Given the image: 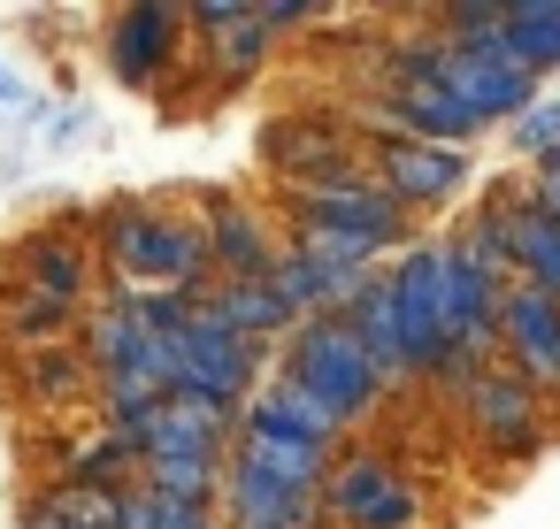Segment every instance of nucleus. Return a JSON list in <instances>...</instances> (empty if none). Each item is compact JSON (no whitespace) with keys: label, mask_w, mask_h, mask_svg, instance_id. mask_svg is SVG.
<instances>
[{"label":"nucleus","mask_w":560,"mask_h":529,"mask_svg":"<svg viewBox=\"0 0 560 529\" xmlns=\"http://www.w3.org/2000/svg\"><path fill=\"white\" fill-rule=\"evenodd\" d=\"M392 78H415V85H438L468 124H491V116H522L537 101V78L514 70L506 55H483V47H407L392 55Z\"/></svg>","instance_id":"f257e3e1"},{"label":"nucleus","mask_w":560,"mask_h":529,"mask_svg":"<svg viewBox=\"0 0 560 529\" xmlns=\"http://www.w3.org/2000/svg\"><path fill=\"white\" fill-rule=\"evenodd\" d=\"M399 200L376 185V177H346V185H307L292 192V223H300V246H330V254H353L369 261L376 246L399 238Z\"/></svg>","instance_id":"f03ea898"},{"label":"nucleus","mask_w":560,"mask_h":529,"mask_svg":"<svg viewBox=\"0 0 560 529\" xmlns=\"http://www.w3.org/2000/svg\"><path fill=\"white\" fill-rule=\"evenodd\" d=\"M284 384H300L330 422L369 414V399L384 391L376 368H369V353H361V338H353L338 315H315V322L292 338V368H284Z\"/></svg>","instance_id":"7ed1b4c3"},{"label":"nucleus","mask_w":560,"mask_h":529,"mask_svg":"<svg viewBox=\"0 0 560 529\" xmlns=\"http://www.w3.org/2000/svg\"><path fill=\"white\" fill-rule=\"evenodd\" d=\"M108 254H116V269L139 277V284H177V292H192V277H208L200 231H185V223H170V215H154V208H116Z\"/></svg>","instance_id":"20e7f679"},{"label":"nucleus","mask_w":560,"mask_h":529,"mask_svg":"<svg viewBox=\"0 0 560 529\" xmlns=\"http://www.w3.org/2000/svg\"><path fill=\"white\" fill-rule=\"evenodd\" d=\"M246 376H254V345H246L238 330H223L208 307L170 338V391L208 399V407H231V399L246 391Z\"/></svg>","instance_id":"39448f33"},{"label":"nucleus","mask_w":560,"mask_h":529,"mask_svg":"<svg viewBox=\"0 0 560 529\" xmlns=\"http://www.w3.org/2000/svg\"><path fill=\"white\" fill-rule=\"evenodd\" d=\"M491 345H506V368L529 391H552L560 384V299L537 284H506L491 307Z\"/></svg>","instance_id":"423d86ee"},{"label":"nucleus","mask_w":560,"mask_h":529,"mask_svg":"<svg viewBox=\"0 0 560 529\" xmlns=\"http://www.w3.org/2000/svg\"><path fill=\"white\" fill-rule=\"evenodd\" d=\"M323 498H330V514L346 529H415V491L399 483L392 460H369V452L338 460L330 483H323Z\"/></svg>","instance_id":"0eeeda50"},{"label":"nucleus","mask_w":560,"mask_h":529,"mask_svg":"<svg viewBox=\"0 0 560 529\" xmlns=\"http://www.w3.org/2000/svg\"><path fill=\"white\" fill-rule=\"evenodd\" d=\"M261 154H269L284 177H300L292 192H307V185H346V177H369V169H361V154H353L338 131H323V116H284V124H269V131H261Z\"/></svg>","instance_id":"6e6552de"},{"label":"nucleus","mask_w":560,"mask_h":529,"mask_svg":"<svg viewBox=\"0 0 560 529\" xmlns=\"http://www.w3.org/2000/svg\"><path fill=\"white\" fill-rule=\"evenodd\" d=\"M468 422L491 452H537L545 422H537V391L514 376V368H483L468 376Z\"/></svg>","instance_id":"1a4fd4ad"},{"label":"nucleus","mask_w":560,"mask_h":529,"mask_svg":"<svg viewBox=\"0 0 560 529\" xmlns=\"http://www.w3.org/2000/svg\"><path fill=\"white\" fill-rule=\"evenodd\" d=\"M269 284H277V299L300 315V307H323V315H338L361 284H369V261H353V254H330V246H292L277 269H269Z\"/></svg>","instance_id":"9d476101"},{"label":"nucleus","mask_w":560,"mask_h":529,"mask_svg":"<svg viewBox=\"0 0 560 529\" xmlns=\"http://www.w3.org/2000/svg\"><path fill=\"white\" fill-rule=\"evenodd\" d=\"M483 231H491V246L506 254L514 284H537V292L560 299V231H552L529 200H499V208L483 215Z\"/></svg>","instance_id":"9b49d317"},{"label":"nucleus","mask_w":560,"mask_h":529,"mask_svg":"<svg viewBox=\"0 0 560 529\" xmlns=\"http://www.w3.org/2000/svg\"><path fill=\"white\" fill-rule=\"evenodd\" d=\"M384 192L399 200V208H430V200H445V192H460V177H468V162H460V146H430V139H384Z\"/></svg>","instance_id":"f8f14e48"},{"label":"nucleus","mask_w":560,"mask_h":529,"mask_svg":"<svg viewBox=\"0 0 560 529\" xmlns=\"http://www.w3.org/2000/svg\"><path fill=\"white\" fill-rule=\"evenodd\" d=\"M384 124H392V139H430V146H460L476 124L438 93V85H415V78H399L392 93H384V108H376Z\"/></svg>","instance_id":"ddd939ff"},{"label":"nucleus","mask_w":560,"mask_h":529,"mask_svg":"<svg viewBox=\"0 0 560 529\" xmlns=\"http://www.w3.org/2000/svg\"><path fill=\"white\" fill-rule=\"evenodd\" d=\"M215 223H208V269H231V284H261L269 269H277V254H269V238H261V223L238 208V200H215L208 208Z\"/></svg>","instance_id":"4468645a"},{"label":"nucleus","mask_w":560,"mask_h":529,"mask_svg":"<svg viewBox=\"0 0 560 529\" xmlns=\"http://www.w3.org/2000/svg\"><path fill=\"white\" fill-rule=\"evenodd\" d=\"M246 430H254V437H284V445H315V452L338 445V422H330L300 384H269V391L246 407Z\"/></svg>","instance_id":"2eb2a0df"},{"label":"nucleus","mask_w":560,"mask_h":529,"mask_svg":"<svg viewBox=\"0 0 560 529\" xmlns=\"http://www.w3.org/2000/svg\"><path fill=\"white\" fill-rule=\"evenodd\" d=\"M491 55H506L514 70H552L560 62V0H506L499 9V47Z\"/></svg>","instance_id":"dca6fc26"},{"label":"nucleus","mask_w":560,"mask_h":529,"mask_svg":"<svg viewBox=\"0 0 560 529\" xmlns=\"http://www.w3.org/2000/svg\"><path fill=\"white\" fill-rule=\"evenodd\" d=\"M223 491H231V529H307L315 521V498L307 491H277V483L246 475L238 460H231Z\"/></svg>","instance_id":"f3484780"},{"label":"nucleus","mask_w":560,"mask_h":529,"mask_svg":"<svg viewBox=\"0 0 560 529\" xmlns=\"http://www.w3.org/2000/svg\"><path fill=\"white\" fill-rule=\"evenodd\" d=\"M24 269H32V299H55V307H78L85 284H93V261H85L78 238H32Z\"/></svg>","instance_id":"a211bd4d"},{"label":"nucleus","mask_w":560,"mask_h":529,"mask_svg":"<svg viewBox=\"0 0 560 529\" xmlns=\"http://www.w3.org/2000/svg\"><path fill=\"white\" fill-rule=\"evenodd\" d=\"M323 460L330 452H315V445H284V437H254L246 430V452H238V468L246 475H261V483H277V491H323Z\"/></svg>","instance_id":"6ab92c4d"},{"label":"nucleus","mask_w":560,"mask_h":529,"mask_svg":"<svg viewBox=\"0 0 560 529\" xmlns=\"http://www.w3.org/2000/svg\"><path fill=\"white\" fill-rule=\"evenodd\" d=\"M170 32H177L170 9H131V16L116 24V70L139 78V85H154L162 62H170Z\"/></svg>","instance_id":"aec40b11"},{"label":"nucleus","mask_w":560,"mask_h":529,"mask_svg":"<svg viewBox=\"0 0 560 529\" xmlns=\"http://www.w3.org/2000/svg\"><path fill=\"white\" fill-rule=\"evenodd\" d=\"M200 307H208V315H215L223 330H238L246 345L292 322V307L277 299V284H269V277H261V284H223V292H215V299H200Z\"/></svg>","instance_id":"412c9836"},{"label":"nucleus","mask_w":560,"mask_h":529,"mask_svg":"<svg viewBox=\"0 0 560 529\" xmlns=\"http://www.w3.org/2000/svg\"><path fill=\"white\" fill-rule=\"evenodd\" d=\"M116 491H93V483H62L55 498H39L32 506V521L24 529H116Z\"/></svg>","instance_id":"4be33fe9"},{"label":"nucleus","mask_w":560,"mask_h":529,"mask_svg":"<svg viewBox=\"0 0 560 529\" xmlns=\"http://www.w3.org/2000/svg\"><path fill=\"white\" fill-rule=\"evenodd\" d=\"M139 483L162 491V498H185V506H208L223 491V460H139Z\"/></svg>","instance_id":"5701e85b"},{"label":"nucleus","mask_w":560,"mask_h":529,"mask_svg":"<svg viewBox=\"0 0 560 529\" xmlns=\"http://www.w3.org/2000/svg\"><path fill=\"white\" fill-rule=\"evenodd\" d=\"M208 55H215V70H223V78H246L254 62H269V24H261L254 9H238L231 24H215Z\"/></svg>","instance_id":"b1692460"},{"label":"nucleus","mask_w":560,"mask_h":529,"mask_svg":"<svg viewBox=\"0 0 560 529\" xmlns=\"http://www.w3.org/2000/svg\"><path fill=\"white\" fill-rule=\"evenodd\" d=\"M116 529H215L208 506H185V498H162V491H131L116 506Z\"/></svg>","instance_id":"393cba45"},{"label":"nucleus","mask_w":560,"mask_h":529,"mask_svg":"<svg viewBox=\"0 0 560 529\" xmlns=\"http://www.w3.org/2000/svg\"><path fill=\"white\" fill-rule=\"evenodd\" d=\"M16 376H24L32 399H62V391L78 384V345H32V353L16 361Z\"/></svg>","instance_id":"a878e982"},{"label":"nucleus","mask_w":560,"mask_h":529,"mask_svg":"<svg viewBox=\"0 0 560 529\" xmlns=\"http://www.w3.org/2000/svg\"><path fill=\"white\" fill-rule=\"evenodd\" d=\"M514 154H529V162H552L560 154V101H529L514 116Z\"/></svg>","instance_id":"bb28decb"},{"label":"nucleus","mask_w":560,"mask_h":529,"mask_svg":"<svg viewBox=\"0 0 560 529\" xmlns=\"http://www.w3.org/2000/svg\"><path fill=\"white\" fill-rule=\"evenodd\" d=\"M55 330H70V307H55V299H24V307H16V338L47 345Z\"/></svg>","instance_id":"cd10ccee"},{"label":"nucleus","mask_w":560,"mask_h":529,"mask_svg":"<svg viewBox=\"0 0 560 529\" xmlns=\"http://www.w3.org/2000/svg\"><path fill=\"white\" fill-rule=\"evenodd\" d=\"M522 200H529V208L560 231V169H552V162H537V177H529V192H522Z\"/></svg>","instance_id":"c85d7f7f"},{"label":"nucleus","mask_w":560,"mask_h":529,"mask_svg":"<svg viewBox=\"0 0 560 529\" xmlns=\"http://www.w3.org/2000/svg\"><path fill=\"white\" fill-rule=\"evenodd\" d=\"M552 169H560V154H552Z\"/></svg>","instance_id":"c756f323"}]
</instances>
